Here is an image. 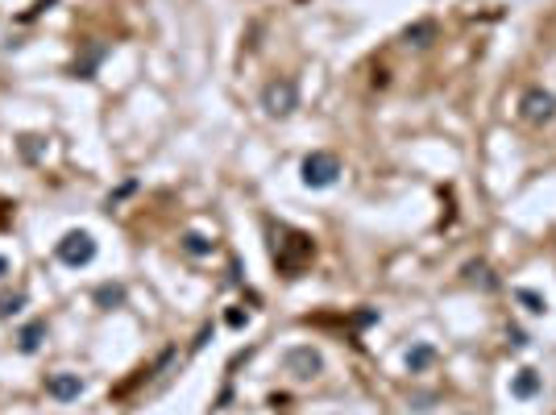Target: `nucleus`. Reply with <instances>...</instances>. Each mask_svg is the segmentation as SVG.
<instances>
[{"mask_svg": "<svg viewBox=\"0 0 556 415\" xmlns=\"http://www.w3.org/2000/svg\"><path fill=\"white\" fill-rule=\"evenodd\" d=\"M299 179H303V187H332L337 179H341V162H337V154H328V150H316V154H307L303 158V166H299Z\"/></svg>", "mask_w": 556, "mask_h": 415, "instance_id": "nucleus-1", "label": "nucleus"}, {"mask_svg": "<svg viewBox=\"0 0 556 415\" xmlns=\"http://www.w3.org/2000/svg\"><path fill=\"white\" fill-rule=\"evenodd\" d=\"M262 108L266 116H291L299 108V83L295 79H270L262 91Z\"/></svg>", "mask_w": 556, "mask_h": 415, "instance_id": "nucleus-2", "label": "nucleus"}, {"mask_svg": "<svg viewBox=\"0 0 556 415\" xmlns=\"http://www.w3.org/2000/svg\"><path fill=\"white\" fill-rule=\"evenodd\" d=\"M54 254H58V262H62V266H75V270H79V266H87V262L96 258V241H91V233L75 229V233H66V237L58 241V249H54Z\"/></svg>", "mask_w": 556, "mask_h": 415, "instance_id": "nucleus-3", "label": "nucleus"}, {"mask_svg": "<svg viewBox=\"0 0 556 415\" xmlns=\"http://www.w3.org/2000/svg\"><path fill=\"white\" fill-rule=\"evenodd\" d=\"M283 362H287V370H291L295 378H303V382H312V378L324 370V357H320L312 345H295V349H287Z\"/></svg>", "mask_w": 556, "mask_h": 415, "instance_id": "nucleus-4", "label": "nucleus"}, {"mask_svg": "<svg viewBox=\"0 0 556 415\" xmlns=\"http://www.w3.org/2000/svg\"><path fill=\"white\" fill-rule=\"evenodd\" d=\"M46 395H50L54 403H75V399L83 395V378H79V374H66V370H62V374H50V378H46Z\"/></svg>", "mask_w": 556, "mask_h": 415, "instance_id": "nucleus-5", "label": "nucleus"}, {"mask_svg": "<svg viewBox=\"0 0 556 415\" xmlns=\"http://www.w3.org/2000/svg\"><path fill=\"white\" fill-rule=\"evenodd\" d=\"M553 112H556V96H553V91H540V87H532V91L523 96V116H528L532 125H544Z\"/></svg>", "mask_w": 556, "mask_h": 415, "instance_id": "nucleus-6", "label": "nucleus"}, {"mask_svg": "<svg viewBox=\"0 0 556 415\" xmlns=\"http://www.w3.org/2000/svg\"><path fill=\"white\" fill-rule=\"evenodd\" d=\"M42 341H46V320H33V324H25L21 333H17V349L29 357V353H37L42 349Z\"/></svg>", "mask_w": 556, "mask_h": 415, "instance_id": "nucleus-7", "label": "nucleus"}, {"mask_svg": "<svg viewBox=\"0 0 556 415\" xmlns=\"http://www.w3.org/2000/svg\"><path fill=\"white\" fill-rule=\"evenodd\" d=\"M540 387H544V378H540L536 370H519V374L511 378V395H515V399H536Z\"/></svg>", "mask_w": 556, "mask_h": 415, "instance_id": "nucleus-8", "label": "nucleus"}, {"mask_svg": "<svg viewBox=\"0 0 556 415\" xmlns=\"http://www.w3.org/2000/svg\"><path fill=\"white\" fill-rule=\"evenodd\" d=\"M403 42L407 46H432L436 42V21H415L403 29Z\"/></svg>", "mask_w": 556, "mask_h": 415, "instance_id": "nucleus-9", "label": "nucleus"}, {"mask_svg": "<svg viewBox=\"0 0 556 415\" xmlns=\"http://www.w3.org/2000/svg\"><path fill=\"white\" fill-rule=\"evenodd\" d=\"M104 54H108V46H91V50H87L83 58H75V67H71V75H75V79H91Z\"/></svg>", "mask_w": 556, "mask_h": 415, "instance_id": "nucleus-10", "label": "nucleus"}, {"mask_svg": "<svg viewBox=\"0 0 556 415\" xmlns=\"http://www.w3.org/2000/svg\"><path fill=\"white\" fill-rule=\"evenodd\" d=\"M432 362H436V349H432L428 341H420V345L407 349V370H411V374H424Z\"/></svg>", "mask_w": 556, "mask_h": 415, "instance_id": "nucleus-11", "label": "nucleus"}, {"mask_svg": "<svg viewBox=\"0 0 556 415\" xmlns=\"http://www.w3.org/2000/svg\"><path fill=\"white\" fill-rule=\"evenodd\" d=\"M96 303H100V308H120V303H125V287H120V283L96 287Z\"/></svg>", "mask_w": 556, "mask_h": 415, "instance_id": "nucleus-12", "label": "nucleus"}, {"mask_svg": "<svg viewBox=\"0 0 556 415\" xmlns=\"http://www.w3.org/2000/svg\"><path fill=\"white\" fill-rule=\"evenodd\" d=\"M179 245H183L191 258H208V254H212V241H208L204 233H183V241H179Z\"/></svg>", "mask_w": 556, "mask_h": 415, "instance_id": "nucleus-13", "label": "nucleus"}, {"mask_svg": "<svg viewBox=\"0 0 556 415\" xmlns=\"http://www.w3.org/2000/svg\"><path fill=\"white\" fill-rule=\"evenodd\" d=\"M515 299H519V303H523L528 312H536V316H540V312L548 308V303H544V295H536V291H528V287H519V291H515Z\"/></svg>", "mask_w": 556, "mask_h": 415, "instance_id": "nucleus-14", "label": "nucleus"}, {"mask_svg": "<svg viewBox=\"0 0 556 415\" xmlns=\"http://www.w3.org/2000/svg\"><path fill=\"white\" fill-rule=\"evenodd\" d=\"M25 308V295L17 291V295H0V320H8V316H17Z\"/></svg>", "mask_w": 556, "mask_h": 415, "instance_id": "nucleus-15", "label": "nucleus"}, {"mask_svg": "<svg viewBox=\"0 0 556 415\" xmlns=\"http://www.w3.org/2000/svg\"><path fill=\"white\" fill-rule=\"evenodd\" d=\"M21 154H25V158L33 162V158L42 154V137H21Z\"/></svg>", "mask_w": 556, "mask_h": 415, "instance_id": "nucleus-16", "label": "nucleus"}, {"mask_svg": "<svg viewBox=\"0 0 556 415\" xmlns=\"http://www.w3.org/2000/svg\"><path fill=\"white\" fill-rule=\"evenodd\" d=\"M511 345H515V349H523V345H528V337H523L519 328H511Z\"/></svg>", "mask_w": 556, "mask_h": 415, "instance_id": "nucleus-17", "label": "nucleus"}, {"mask_svg": "<svg viewBox=\"0 0 556 415\" xmlns=\"http://www.w3.org/2000/svg\"><path fill=\"white\" fill-rule=\"evenodd\" d=\"M4 274H8V262H4V258H0V279H4Z\"/></svg>", "mask_w": 556, "mask_h": 415, "instance_id": "nucleus-18", "label": "nucleus"}]
</instances>
